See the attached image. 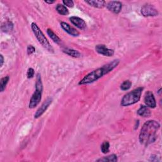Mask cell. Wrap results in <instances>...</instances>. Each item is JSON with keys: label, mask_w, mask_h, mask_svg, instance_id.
<instances>
[{"label": "cell", "mask_w": 162, "mask_h": 162, "mask_svg": "<svg viewBox=\"0 0 162 162\" xmlns=\"http://www.w3.org/2000/svg\"><path fill=\"white\" fill-rule=\"evenodd\" d=\"M160 127V124L156 120H151L145 122L141 129L139 137L140 143L147 146L155 142Z\"/></svg>", "instance_id": "1"}, {"label": "cell", "mask_w": 162, "mask_h": 162, "mask_svg": "<svg viewBox=\"0 0 162 162\" xmlns=\"http://www.w3.org/2000/svg\"><path fill=\"white\" fill-rule=\"evenodd\" d=\"M120 63L119 60H114L111 62L103 65V66L98 68L96 70L91 71L90 73L87 74L82 80L79 82V85L89 84L94 82L106 74H108L111 72L114 68H116Z\"/></svg>", "instance_id": "2"}, {"label": "cell", "mask_w": 162, "mask_h": 162, "mask_svg": "<svg viewBox=\"0 0 162 162\" xmlns=\"http://www.w3.org/2000/svg\"><path fill=\"white\" fill-rule=\"evenodd\" d=\"M143 90V87H140L134 89L130 92H128L122 99L120 103L121 106H129L137 103L141 99Z\"/></svg>", "instance_id": "3"}, {"label": "cell", "mask_w": 162, "mask_h": 162, "mask_svg": "<svg viewBox=\"0 0 162 162\" xmlns=\"http://www.w3.org/2000/svg\"><path fill=\"white\" fill-rule=\"evenodd\" d=\"M36 90L32 95V98H31L30 103L29 105V108H34L36 107L40 103L42 98V93L43 90V86L42 82V79L41 74L38 73L36 76Z\"/></svg>", "instance_id": "4"}, {"label": "cell", "mask_w": 162, "mask_h": 162, "mask_svg": "<svg viewBox=\"0 0 162 162\" xmlns=\"http://www.w3.org/2000/svg\"><path fill=\"white\" fill-rule=\"evenodd\" d=\"M31 28L36 37L37 38V41L41 44L42 47L50 53H54V50L52 46H51L50 42L48 41L47 38L46 37L43 32L41 31V30L40 29V28L38 27V26L36 24V23L34 22L32 23Z\"/></svg>", "instance_id": "5"}, {"label": "cell", "mask_w": 162, "mask_h": 162, "mask_svg": "<svg viewBox=\"0 0 162 162\" xmlns=\"http://www.w3.org/2000/svg\"><path fill=\"white\" fill-rule=\"evenodd\" d=\"M141 13L144 17H155L158 15V10L151 5H145L141 8Z\"/></svg>", "instance_id": "6"}, {"label": "cell", "mask_w": 162, "mask_h": 162, "mask_svg": "<svg viewBox=\"0 0 162 162\" xmlns=\"http://www.w3.org/2000/svg\"><path fill=\"white\" fill-rule=\"evenodd\" d=\"M145 103L146 106L151 108H155L156 106V102L155 98L153 92L150 91H148L146 92L145 96Z\"/></svg>", "instance_id": "7"}, {"label": "cell", "mask_w": 162, "mask_h": 162, "mask_svg": "<svg viewBox=\"0 0 162 162\" xmlns=\"http://www.w3.org/2000/svg\"><path fill=\"white\" fill-rule=\"evenodd\" d=\"M53 100L52 98H48L46 100L44 101V103L42 104V105L39 108V109L37 110L34 115V118L35 119H38L40 117H41L43 115V113L47 110L50 105L52 104Z\"/></svg>", "instance_id": "8"}, {"label": "cell", "mask_w": 162, "mask_h": 162, "mask_svg": "<svg viewBox=\"0 0 162 162\" xmlns=\"http://www.w3.org/2000/svg\"><path fill=\"white\" fill-rule=\"evenodd\" d=\"M95 50L98 53L105 56L110 57V56H112L114 55V51L113 50L108 48L104 44L96 45Z\"/></svg>", "instance_id": "9"}, {"label": "cell", "mask_w": 162, "mask_h": 162, "mask_svg": "<svg viewBox=\"0 0 162 162\" xmlns=\"http://www.w3.org/2000/svg\"><path fill=\"white\" fill-rule=\"evenodd\" d=\"M106 7L109 11H110L115 14H118L122 10V4L120 2L112 1V2H110L107 4Z\"/></svg>", "instance_id": "10"}, {"label": "cell", "mask_w": 162, "mask_h": 162, "mask_svg": "<svg viewBox=\"0 0 162 162\" xmlns=\"http://www.w3.org/2000/svg\"><path fill=\"white\" fill-rule=\"evenodd\" d=\"M70 21L76 27H77L81 30H84L87 27L86 23L85 22V21L78 17H76V16L71 17L70 18Z\"/></svg>", "instance_id": "11"}, {"label": "cell", "mask_w": 162, "mask_h": 162, "mask_svg": "<svg viewBox=\"0 0 162 162\" xmlns=\"http://www.w3.org/2000/svg\"><path fill=\"white\" fill-rule=\"evenodd\" d=\"M61 27H62V29L65 31L68 34H70L72 36H78L79 35V32L78 31H77L75 28H74L73 27H72L71 26L69 25L68 24H67V23L66 22H61Z\"/></svg>", "instance_id": "12"}, {"label": "cell", "mask_w": 162, "mask_h": 162, "mask_svg": "<svg viewBox=\"0 0 162 162\" xmlns=\"http://www.w3.org/2000/svg\"><path fill=\"white\" fill-rule=\"evenodd\" d=\"M85 2L90 6L97 8H103L106 5V2L103 0H86Z\"/></svg>", "instance_id": "13"}, {"label": "cell", "mask_w": 162, "mask_h": 162, "mask_svg": "<svg viewBox=\"0 0 162 162\" xmlns=\"http://www.w3.org/2000/svg\"><path fill=\"white\" fill-rule=\"evenodd\" d=\"M137 114L143 117H149L151 115V111L148 106L142 105L137 110Z\"/></svg>", "instance_id": "14"}, {"label": "cell", "mask_w": 162, "mask_h": 162, "mask_svg": "<svg viewBox=\"0 0 162 162\" xmlns=\"http://www.w3.org/2000/svg\"><path fill=\"white\" fill-rule=\"evenodd\" d=\"M63 52L69 56L74 57V58H80L81 56V54L80 53V52H79L77 50H73V49L65 48L63 50Z\"/></svg>", "instance_id": "15"}, {"label": "cell", "mask_w": 162, "mask_h": 162, "mask_svg": "<svg viewBox=\"0 0 162 162\" xmlns=\"http://www.w3.org/2000/svg\"><path fill=\"white\" fill-rule=\"evenodd\" d=\"M97 161H110V162H116L117 161V156L115 154L110 155L109 156L100 158L96 160Z\"/></svg>", "instance_id": "16"}, {"label": "cell", "mask_w": 162, "mask_h": 162, "mask_svg": "<svg viewBox=\"0 0 162 162\" xmlns=\"http://www.w3.org/2000/svg\"><path fill=\"white\" fill-rule=\"evenodd\" d=\"M47 34H48V36H50V37L53 41L54 42L56 43V44H60L61 42V39H60V37L55 34V32L50 29H47Z\"/></svg>", "instance_id": "17"}, {"label": "cell", "mask_w": 162, "mask_h": 162, "mask_svg": "<svg viewBox=\"0 0 162 162\" xmlns=\"http://www.w3.org/2000/svg\"><path fill=\"white\" fill-rule=\"evenodd\" d=\"M56 10L58 13L61 15H67L69 14V12L66 7L63 5L58 4L56 7Z\"/></svg>", "instance_id": "18"}, {"label": "cell", "mask_w": 162, "mask_h": 162, "mask_svg": "<svg viewBox=\"0 0 162 162\" xmlns=\"http://www.w3.org/2000/svg\"><path fill=\"white\" fill-rule=\"evenodd\" d=\"M9 76H6L2 78L1 81H0V91H1V92H3L5 89L6 86L9 81Z\"/></svg>", "instance_id": "19"}, {"label": "cell", "mask_w": 162, "mask_h": 162, "mask_svg": "<svg viewBox=\"0 0 162 162\" xmlns=\"http://www.w3.org/2000/svg\"><path fill=\"white\" fill-rule=\"evenodd\" d=\"M13 24L11 22H7L5 23V25H3L2 27V29L3 32H7L12 31L13 29Z\"/></svg>", "instance_id": "20"}, {"label": "cell", "mask_w": 162, "mask_h": 162, "mask_svg": "<svg viewBox=\"0 0 162 162\" xmlns=\"http://www.w3.org/2000/svg\"><path fill=\"white\" fill-rule=\"evenodd\" d=\"M101 151L103 153L106 154L110 151V143L108 141H104L101 146Z\"/></svg>", "instance_id": "21"}, {"label": "cell", "mask_w": 162, "mask_h": 162, "mask_svg": "<svg viewBox=\"0 0 162 162\" xmlns=\"http://www.w3.org/2000/svg\"><path fill=\"white\" fill-rule=\"evenodd\" d=\"M132 86V82L127 80V81H125L120 86V89L122 91H127L129 90Z\"/></svg>", "instance_id": "22"}, {"label": "cell", "mask_w": 162, "mask_h": 162, "mask_svg": "<svg viewBox=\"0 0 162 162\" xmlns=\"http://www.w3.org/2000/svg\"><path fill=\"white\" fill-rule=\"evenodd\" d=\"M63 3L64 5L68 7H73L74 5V3L72 0H63Z\"/></svg>", "instance_id": "23"}, {"label": "cell", "mask_w": 162, "mask_h": 162, "mask_svg": "<svg viewBox=\"0 0 162 162\" xmlns=\"http://www.w3.org/2000/svg\"><path fill=\"white\" fill-rule=\"evenodd\" d=\"M34 76V70L32 68H29L27 72V77L28 79H31Z\"/></svg>", "instance_id": "24"}, {"label": "cell", "mask_w": 162, "mask_h": 162, "mask_svg": "<svg viewBox=\"0 0 162 162\" xmlns=\"http://www.w3.org/2000/svg\"><path fill=\"white\" fill-rule=\"evenodd\" d=\"M35 51H36V49L33 46H32V45L28 46L27 49V54L29 55H31L33 54L35 52Z\"/></svg>", "instance_id": "25"}, {"label": "cell", "mask_w": 162, "mask_h": 162, "mask_svg": "<svg viewBox=\"0 0 162 162\" xmlns=\"http://www.w3.org/2000/svg\"><path fill=\"white\" fill-rule=\"evenodd\" d=\"M0 58H1V64H0V66H2L3 65V63H4V58L2 55H0Z\"/></svg>", "instance_id": "26"}, {"label": "cell", "mask_w": 162, "mask_h": 162, "mask_svg": "<svg viewBox=\"0 0 162 162\" xmlns=\"http://www.w3.org/2000/svg\"><path fill=\"white\" fill-rule=\"evenodd\" d=\"M44 2L46 3H48V4H53L55 2V1H45Z\"/></svg>", "instance_id": "27"}]
</instances>
